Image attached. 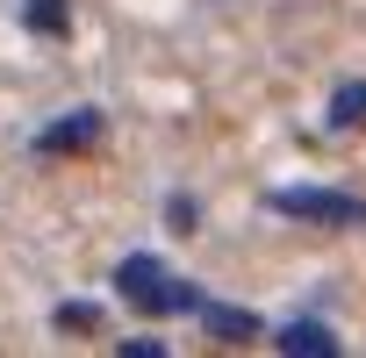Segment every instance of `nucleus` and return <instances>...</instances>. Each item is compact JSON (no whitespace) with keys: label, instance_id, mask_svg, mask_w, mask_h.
<instances>
[{"label":"nucleus","instance_id":"7ed1b4c3","mask_svg":"<svg viewBox=\"0 0 366 358\" xmlns=\"http://www.w3.org/2000/svg\"><path fill=\"white\" fill-rule=\"evenodd\" d=\"M86 143H101V115H94V108H79V115H65V122H51V129L36 136L44 158H58V150H86Z\"/></svg>","mask_w":366,"mask_h":358},{"label":"nucleus","instance_id":"423d86ee","mask_svg":"<svg viewBox=\"0 0 366 358\" xmlns=\"http://www.w3.org/2000/svg\"><path fill=\"white\" fill-rule=\"evenodd\" d=\"M65 15H72V0H22V22H29L36 36H58Z\"/></svg>","mask_w":366,"mask_h":358},{"label":"nucleus","instance_id":"f257e3e1","mask_svg":"<svg viewBox=\"0 0 366 358\" xmlns=\"http://www.w3.org/2000/svg\"><path fill=\"white\" fill-rule=\"evenodd\" d=\"M115 294H122L137 315H187V308H202V294H194L187 280H172L151 251H129V258L115 265Z\"/></svg>","mask_w":366,"mask_h":358},{"label":"nucleus","instance_id":"f03ea898","mask_svg":"<svg viewBox=\"0 0 366 358\" xmlns=\"http://www.w3.org/2000/svg\"><path fill=\"white\" fill-rule=\"evenodd\" d=\"M273 215L330 223V230H359V223H366V201H359V194H337V187H280V194H273Z\"/></svg>","mask_w":366,"mask_h":358},{"label":"nucleus","instance_id":"39448f33","mask_svg":"<svg viewBox=\"0 0 366 358\" xmlns=\"http://www.w3.org/2000/svg\"><path fill=\"white\" fill-rule=\"evenodd\" d=\"M280 351H302V358H337V337H330V322H287L280 329Z\"/></svg>","mask_w":366,"mask_h":358},{"label":"nucleus","instance_id":"6e6552de","mask_svg":"<svg viewBox=\"0 0 366 358\" xmlns=\"http://www.w3.org/2000/svg\"><path fill=\"white\" fill-rule=\"evenodd\" d=\"M101 322V308H86V301H65L58 308V329H94Z\"/></svg>","mask_w":366,"mask_h":358},{"label":"nucleus","instance_id":"0eeeda50","mask_svg":"<svg viewBox=\"0 0 366 358\" xmlns=\"http://www.w3.org/2000/svg\"><path fill=\"white\" fill-rule=\"evenodd\" d=\"M352 122H366V79L337 86V101H330V129H352Z\"/></svg>","mask_w":366,"mask_h":358},{"label":"nucleus","instance_id":"20e7f679","mask_svg":"<svg viewBox=\"0 0 366 358\" xmlns=\"http://www.w3.org/2000/svg\"><path fill=\"white\" fill-rule=\"evenodd\" d=\"M194 315H202V329H209L216 344H244V337H259V315H252V308H223V301H202Z\"/></svg>","mask_w":366,"mask_h":358}]
</instances>
